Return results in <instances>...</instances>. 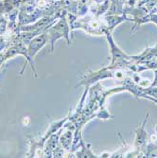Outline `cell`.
Returning <instances> with one entry per match:
<instances>
[{"label": "cell", "instance_id": "1", "mask_svg": "<svg viewBox=\"0 0 157 158\" xmlns=\"http://www.w3.org/2000/svg\"><path fill=\"white\" fill-rule=\"evenodd\" d=\"M144 125V124H143ZM143 125L141 126V128H139V130L136 134V139H135V144L137 146H141L143 145L145 143V140H146V137H147V134L146 132L144 131V127Z\"/></svg>", "mask_w": 157, "mask_h": 158}]
</instances>
